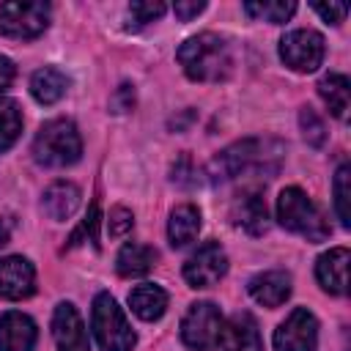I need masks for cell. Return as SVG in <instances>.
I'll return each mask as SVG.
<instances>
[{
  "instance_id": "cell-30",
  "label": "cell",
  "mask_w": 351,
  "mask_h": 351,
  "mask_svg": "<svg viewBox=\"0 0 351 351\" xmlns=\"http://www.w3.org/2000/svg\"><path fill=\"white\" fill-rule=\"evenodd\" d=\"M110 107H112V112H129V110L134 107V85L123 82V85H121V88L112 93Z\"/></svg>"
},
{
  "instance_id": "cell-2",
  "label": "cell",
  "mask_w": 351,
  "mask_h": 351,
  "mask_svg": "<svg viewBox=\"0 0 351 351\" xmlns=\"http://www.w3.org/2000/svg\"><path fill=\"white\" fill-rule=\"evenodd\" d=\"M184 74L195 82H219L233 71V55L217 33H197L176 52Z\"/></svg>"
},
{
  "instance_id": "cell-7",
  "label": "cell",
  "mask_w": 351,
  "mask_h": 351,
  "mask_svg": "<svg viewBox=\"0 0 351 351\" xmlns=\"http://www.w3.org/2000/svg\"><path fill=\"white\" fill-rule=\"evenodd\" d=\"M49 25V5L47 3H22L11 0L0 5V36L8 38H36Z\"/></svg>"
},
{
  "instance_id": "cell-4",
  "label": "cell",
  "mask_w": 351,
  "mask_h": 351,
  "mask_svg": "<svg viewBox=\"0 0 351 351\" xmlns=\"http://www.w3.org/2000/svg\"><path fill=\"white\" fill-rule=\"evenodd\" d=\"M277 219L285 230L304 236L307 241H324L329 236V222L324 219L321 208L299 189L285 186L277 197Z\"/></svg>"
},
{
  "instance_id": "cell-24",
  "label": "cell",
  "mask_w": 351,
  "mask_h": 351,
  "mask_svg": "<svg viewBox=\"0 0 351 351\" xmlns=\"http://www.w3.org/2000/svg\"><path fill=\"white\" fill-rule=\"evenodd\" d=\"M22 134V110L14 99L0 96V151H8Z\"/></svg>"
},
{
  "instance_id": "cell-11",
  "label": "cell",
  "mask_w": 351,
  "mask_h": 351,
  "mask_svg": "<svg viewBox=\"0 0 351 351\" xmlns=\"http://www.w3.org/2000/svg\"><path fill=\"white\" fill-rule=\"evenodd\" d=\"M36 291V269L22 255L0 258V299H27Z\"/></svg>"
},
{
  "instance_id": "cell-29",
  "label": "cell",
  "mask_w": 351,
  "mask_h": 351,
  "mask_svg": "<svg viewBox=\"0 0 351 351\" xmlns=\"http://www.w3.org/2000/svg\"><path fill=\"white\" fill-rule=\"evenodd\" d=\"M162 14H165V3H143V0H137V3L129 5V16H132L134 27H140L145 22H154Z\"/></svg>"
},
{
  "instance_id": "cell-13",
  "label": "cell",
  "mask_w": 351,
  "mask_h": 351,
  "mask_svg": "<svg viewBox=\"0 0 351 351\" xmlns=\"http://www.w3.org/2000/svg\"><path fill=\"white\" fill-rule=\"evenodd\" d=\"M52 337L58 351H90L85 324L74 310V304L69 302H60L52 313Z\"/></svg>"
},
{
  "instance_id": "cell-31",
  "label": "cell",
  "mask_w": 351,
  "mask_h": 351,
  "mask_svg": "<svg viewBox=\"0 0 351 351\" xmlns=\"http://www.w3.org/2000/svg\"><path fill=\"white\" fill-rule=\"evenodd\" d=\"M313 8L321 14V19L332 22V25H340V22L346 19V14H348V5H346V3H329V5H324V3H315Z\"/></svg>"
},
{
  "instance_id": "cell-5",
  "label": "cell",
  "mask_w": 351,
  "mask_h": 351,
  "mask_svg": "<svg viewBox=\"0 0 351 351\" xmlns=\"http://www.w3.org/2000/svg\"><path fill=\"white\" fill-rule=\"evenodd\" d=\"M90 326H93V335H96V343L101 351H132L137 343V335L129 326L123 310L107 291H101L93 299Z\"/></svg>"
},
{
  "instance_id": "cell-17",
  "label": "cell",
  "mask_w": 351,
  "mask_h": 351,
  "mask_svg": "<svg viewBox=\"0 0 351 351\" xmlns=\"http://www.w3.org/2000/svg\"><path fill=\"white\" fill-rule=\"evenodd\" d=\"M250 296L263 307H280L291 296V274L282 269L261 271L250 280Z\"/></svg>"
},
{
  "instance_id": "cell-14",
  "label": "cell",
  "mask_w": 351,
  "mask_h": 351,
  "mask_svg": "<svg viewBox=\"0 0 351 351\" xmlns=\"http://www.w3.org/2000/svg\"><path fill=\"white\" fill-rule=\"evenodd\" d=\"M38 329L25 313H3L0 315V351H33Z\"/></svg>"
},
{
  "instance_id": "cell-28",
  "label": "cell",
  "mask_w": 351,
  "mask_h": 351,
  "mask_svg": "<svg viewBox=\"0 0 351 351\" xmlns=\"http://www.w3.org/2000/svg\"><path fill=\"white\" fill-rule=\"evenodd\" d=\"M132 228H134V217H132V211H129V208H123V206H115V208L110 211L107 233H110L112 239H121V236H126Z\"/></svg>"
},
{
  "instance_id": "cell-21",
  "label": "cell",
  "mask_w": 351,
  "mask_h": 351,
  "mask_svg": "<svg viewBox=\"0 0 351 351\" xmlns=\"http://www.w3.org/2000/svg\"><path fill=\"white\" fill-rule=\"evenodd\" d=\"M200 233V211L189 203L176 206L167 219V239L173 247H186Z\"/></svg>"
},
{
  "instance_id": "cell-22",
  "label": "cell",
  "mask_w": 351,
  "mask_h": 351,
  "mask_svg": "<svg viewBox=\"0 0 351 351\" xmlns=\"http://www.w3.org/2000/svg\"><path fill=\"white\" fill-rule=\"evenodd\" d=\"M156 261V252L148 247V244H140V241H126L115 258V269L121 277H140L145 271H151Z\"/></svg>"
},
{
  "instance_id": "cell-25",
  "label": "cell",
  "mask_w": 351,
  "mask_h": 351,
  "mask_svg": "<svg viewBox=\"0 0 351 351\" xmlns=\"http://www.w3.org/2000/svg\"><path fill=\"white\" fill-rule=\"evenodd\" d=\"M244 11L252 19H263L271 25H280L285 19H291V14L296 11V3L291 0H266V3H244Z\"/></svg>"
},
{
  "instance_id": "cell-19",
  "label": "cell",
  "mask_w": 351,
  "mask_h": 351,
  "mask_svg": "<svg viewBox=\"0 0 351 351\" xmlns=\"http://www.w3.org/2000/svg\"><path fill=\"white\" fill-rule=\"evenodd\" d=\"M318 96L324 99V104L329 107V112L340 121L348 118V107H351V85H348V77L346 74H337V71H329L321 77L318 82Z\"/></svg>"
},
{
  "instance_id": "cell-9",
  "label": "cell",
  "mask_w": 351,
  "mask_h": 351,
  "mask_svg": "<svg viewBox=\"0 0 351 351\" xmlns=\"http://www.w3.org/2000/svg\"><path fill=\"white\" fill-rule=\"evenodd\" d=\"M228 271V255L217 241L200 244L184 263V280L189 288H211Z\"/></svg>"
},
{
  "instance_id": "cell-12",
  "label": "cell",
  "mask_w": 351,
  "mask_h": 351,
  "mask_svg": "<svg viewBox=\"0 0 351 351\" xmlns=\"http://www.w3.org/2000/svg\"><path fill=\"white\" fill-rule=\"evenodd\" d=\"M230 219H233V225L244 228L250 236L266 233L269 230V208H266L261 189H255V186L241 189L230 203Z\"/></svg>"
},
{
  "instance_id": "cell-23",
  "label": "cell",
  "mask_w": 351,
  "mask_h": 351,
  "mask_svg": "<svg viewBox=\"0 0 351 351\" xmlns=\"http://www.w3.org/2000/svg\"><path fill=\"white\" fill-rule=\"evenodd\" d=\"M66 88H69V77L55 66H44L30 77V93L41 104H55L66 93Z\"/></svg>"
},
{
  "instance_id": "cell-15",
  "label": "cell",
  "mask_w": 351,
  "mask_h": 351,
  "mask_svg": "<svg viewBox=\"0 0 351 351\" xmlns=\"http://www.w3.org/2000/svg\"><path fill=\"white\" fill-rule=\"evenodd\" d=\"M219 343H222V351H263L258 324L250 313H236L228 324H222Z\"/></svg>"
},
{
  "instance_id": "cell-33",
  "label": "cell",
  "mask_w": 351,
  "mask_h": 351,
  "mask_svg": "<svg viewBox=\"0 0 351 351\" xmlns=\"http://www.w3.org/2000/svg\"><path fill=\"white\" fill-rule=\"evenodd\" d=\"M14 71H16L14 63H11L5 55H0V93L14 82Z\"/></svg>"
},
{
  "instance_id": "cell-18",
  "label": "cell",
  "mask_w": 351,
  "mask_h": 351,
  "mask_svg": "<svg viewBox=\"0 0 351 351\" xmlns=\"http://www.w3.org/2000/svg\"><path fill=\"white\" fill-rule=\"evenodd\" d=\"M129 307L137 318L143 321H156L165 315L167 310V291L154 285V282H143V285H134L129 291Z\"/></svg>"
},
{
  "instance_id": "cell-6",
  "label": "cell",
  "mask_w": 351,
  "mask_h": 351,
  "mask_svg": "<svg viewBox=\"0 0 351 351\" xmlns=\"http://www.w3.org/2000/svg\"><path fill=\"white\" fill-rule=\"evenodd\" d=\"M222 313L211 302H197L186 310L181 321V340L195 351H211L219 346L222 335Z\"/></svg>"
},
{
  "instance_id": "cell-8",
  "label": "cell",
  "mask_w": 351,
  "mask_h": 351,
  "mask_svg": "<svg viewBox=\"0 0 351 351\" xmlns=\"http://www.w3.org/2000/svg\"><path fill=\"white\" fill-rule=\"evenodd\" d=\"M324 36L315 30H291L280 38V58L288 69L299 74H310L324 60Z\"/></svg>"
},
{
  "instance_id": "cell-16",
  "label": "cell",
  "mask_w": 351,
  "mask_h": 351,
  "mask_svg": "<svg viewBox=\"0 0 351 351\" xmlns=\"http://www.w3.org/2000/svg\"><path fill=\"white\" fill-rule=\"evenodd\" d=\"M315 277H318L324 291L343 296L348 291V250L335 247V250L324 252L315 263Z\"/></svg>"
},
{
  "instance_id": "cell-20",
  "label": "cell",
  "mask_w": 351,
  "mask_h": 351,
  "mask_svg": "<svg viewBox=\"0 0 351 351\" xmlns=\"http://www.w3.org/2000/svg\"><path fill=\"white\" fill-rule=\"evenodd\" d=\"M80 189L71 184V181H55L47 192H44V200H41V206H44V211L52 217V219H58V222H63V219H69L77 208H80Z\"/></svg>"
},
{
  "instance_id": "cell-32",
  "label": "cell",
  "mask_w": 351,
  "mask_h": 351,
  "mask_svg": "<svg viewBox=\"0 0 351 351\" xmlns=\"http://www.w3.org/2000/svg\"><path fill=\"white\" fill-rule=\"evenodd\" d=\"M203 8H206V3H203V0H192V3H176V5H173L176 16H178V19H184V22H189L192 16H197Z\"/></svg>"
},
{
  "instance_id": "cell-26",
  "label": "cell",
  "mask_w": 351,
  "mask_h": 351,
  "mask_svg": "<svg viewBox=\"0 0 351 351\" xmlns=\"http://www.w3.org/2000/svg\"><path fill=\"white\" fill-rule=\"evenodd\" d=\"M335 208H337V217L343 222V228L351 225V167L348 165H340L337 173H335Z\"/></svg>"
},
{
  "instance_id": "cell-3",
  "label": "cell",
  "mask_w": 351,
  "mask_h": 351,
  "mask_svg": "<svg viewBox=\"0 0 351 351\" xmlns=\"http://www.w3.org/2000/svg\"><path fill=\"white\" fill-rule=\"evenodd\" d=\"M82 154V140L69 118H52L47 121L36 140H33V159L44 167H66L74 165Z\"/></svg>"
},
{
  "instance_id": "cell-10",
  "label": "cell",
  "mask_w": 351,
  "mask_h": 351,
  "mask_svg": "<svg viewBox=\"0 0 351 351\" xmlns=\"http://www.w3.org/2000/svg\"><path fill=\"white\" fill-rule=\"evenodd\" d=\"M318 321L307 307L291 310V315L274 332V351H315Z\"/></svg>"
},
{
  "instance_id": "cell-1",
  "label": "cell",
  "mask_w": 351,
  "mask_h": 351,
  "mask_svg": "<svg viewBox=\"0 0 351 351\" xmlns=\"http://www.w3.org/2000/svg\"><path fill=\"white\" fill-rule=\"evenodd\" d=\"M282 154H285V145L280 140L244 137V140L228 145L225 151H219L211 159L208 176H211V181H230V178H239L244 173L271 176V173H277V167L282 162Z\"/></svg>"
},
{
  "instance_id": "cell-27",
  "label": "cell",
  "mask_w": 351,
  "mask_h": 351,
  "mask_svg": "<svg viewBox=\"0 0 351 351\" xmlns=\"http://www.w3.org/2000/svg\"><path fill=\"white\" fill-rule=\"evenodd\" d=\"M299 123H302V132H304V140L310 145H321L326 140V129H324V121L315 115V110L304 107L302 115H299Z\"/></svg>"
},
{
  "instance_id": "cell-34",
  "label": "cell",
  "mask_w": 351,
  "mask_h": 351,
  "mask_svg": "<svg viewBox=\"0 0 351 351\" xmlns=\"http://www.w3.org/2000/svg\"><path fill=\"white\" fill-rule=\"evenodd\" d=\"M8 239H11V219L8 217H0V247L8 244Z\"/></svg>"
}]
</instances>
